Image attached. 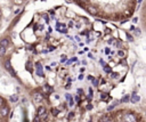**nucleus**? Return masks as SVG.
<instances>
[{"label": "nucleus", "instance_id": "nucleus-13", "mask_svg": "<svg viewBox=\"0 0 146 122\" xmlns=\"http://www.w3.org/2000/svg\"><path fill=\"white\" fill-rule=\"evenodd\" d=\"M6 55V47L0 46V56H5Z\"/></svg>", "mask_w": 146, "mask_h": 122}, {"label": "nucleus", "instance_id": "nucleus-23", "mask_svg": "<svg viewBox=\"0 0 146 122\" xmlns=\"http://www.w3.org/2000/svg\"><path fill=\"white\" fill-rule=\"evenodd\" d=\"M91 108H93V105H90V104L87 105V110H91Z\"/></svg>", "mask_w": 146, "mask_h": 122}, {"label": "nucleus", "instance_id": "nucleus-15", "mask_svg": "<svg viewBox=\"0 0 146 122\" xmlns=\"http://www.w3.org/2000/svg\"><path fill=\"white\" fill-rule=\"evenodd\" d=\"M24 1H25V0H14V4H15V5H17V6H20V5H23V4H24Z\"/></svg>", "mask_w": 146, "mask_h": 122}, {"label": "nucleus", "instance_id": "nucleus-19", "mask_svg": "<svg viewBox=\"0 0 146 122\" xmlns=\"http://www.w3.org/2000/svg\"><path fill=\"white\" fill-rule=\"evenodd\" d=\"M98 83H99V81H98L97 79H94V80H93V85L95 86V87H97V86H98Z\"/></svg>", "mask_w": 146, "mask_h": 122}, {"label": "nucleus", "instance_id": "nucleus-14", "mask_svg": "<svg viewBox=\"0 0 146 122\" xmlns=\"http://www.w3.org/2000/svg\"><path fill=\"white\" fill-rule=\"evenodd\" d=\"M107 97H108V94H106V92H103V94H100V99H102V100L107 99Z\"/></svg>", "mask_w": 146, "mask_h": 122}, {"label": "nucleus", "instance_id": "nucleus-6", "mask_svg": "<svg viewBox=\"0 0 146 122\" xmlns=\"http://www.w3.org/2000/svg\"><path fill=\"white\" fill-rule=\"evenodd\" d=\"M36 114H38V116H42V115H47V113H46V107L45 106H39L38 110H36Z\"/></svg>", "mask_w": 146, "mask_h": 122}, {"label": "nucleus", "instance_id": "nucleus-20", "mask_svg": "<svg viewBox=\"0 0 146 122\" xmlns=\"http://www.w3.org/2000/svg\"><path fill=\"white\" fill-rule=\"evenodd\" d=\"M118 104H119V103H114V104H113V105L108 106V107H107V111H111V110H112V108H113V107H114V106H116V105H118Z\"/></svg>", "mask_w": 146, "mask_h": 122}, {"label": "nucleus", "instance_id": "nucleus-3", "mask_svg": "<svg viewBox=\"0 0 146 122\" xmlns=\"http://www.w3.org/2000/svg\"><path fill=\"white\" fill-rule=\"evenodd\" d=\"M123 121L124 122H136L137 119H136V116H135V114H132V113H125V114L123 115Z\"/></svg>", "mask_w": 146, "mask_h": 122}, {"label": "nucleus", "instance_id": "nucleus-21", "mask_svg": "<svg viewBox=\"0 0 146 122\" xmlns=\"http://www.w3.org/2000/svg\"><path fill=\"white\" fill-rule=\"evenodd\" d=\"M5 103H6V101H5V99L2 98V97H0V106L5 105Z\"/></svg>", "mask_w": 146, "mask_h": 122}, {"label": "nucleus", "instance_id": "nucleus-7", "mask_svg": "<svg viewBox=\"0 0 146 122\" xmlns=\"http://www.w3.org/2000/svg\"><path fill=\"white\" fill-rule=\"evenodd\" d=\"M33 99H34V101H35V103H41V101H42V99H43V97H42V95H41V94L36 92V94H34Z\"/></svg>", "mask_w": 146, "mask_h": 122}, {"label": "nucleus", "instance_id": "nucleus-18", "mask_svg": "<svg viewBox=\"0 0 146 122\" xmlns=\"http://www.w3.org/2000/svg\"><path fill=\"white\" fill-rule=\"evenodd\" d=\"M9 99H10V101H16L18 99V97L16 96V95H14V96H10V98H9Z\"/></svg>", "mask_w": 146, "mask_h": 122}, {"label": "nucleus", "instance_id": "nucleus-2", "mask_svg": "<svg viewBox=\"0 0 146 122\" xmlns=\"http://www.w3.org/2000/svg\"><path fill=\"white\" fill-rule=\"evenodd\" d=\"M4 65H5V69L7 70L8 72H10V74L13 76H15V71L13 70V67H11V64H10V57H7L6 59H4Z\"/></svg>", "mask_w": 146, "mask_h": 122}, {"label": "nucleus", "instance_id": "nucleus-1", "mask_svg": "<svg viewBox=\"0 0 146 122\" xmlns=\"http://www.w3.org/2000/svg\"><path fill=\"white\" fill-rule=\"evenodd\" d=\"M88 14L113 21L125 22L135 10L136 0H71Z\"/></svg>", "mask_w": 146, "mask_h": 122}, {"label": "nucleus", "instance_id": "nucleus-12", "mask_svg": "<svg viewBox=\"0 0 146 122\" xmlns=\"http://www.w3.org/2000/svg\"><path fill=\"white\" fill-rule=\"evenodd\" d=\"M51 114L54 115V116H57V115L59 114V110L58 108H51Z\"/></svg>", "mask_w": 146, "mask_h": 122}, {"label": "nucleus", "instance_id": "nucleus-8", "mask_svg": "<svg viewBox=\"0 0 146 122\" xmlns=\"http://www.w3.org/2000/svg\"><path fill=\"white\" fill-rule=\"evenodd\" d=\"M0 46L2 47H8L9 46V39L8 38H2V39H0Z\"/></svg>", "mask_w": 146, "mask_h": 122}, {"label": "nucleus", "instance_id": "nucleus-16", "mask_svg": "<svg viewBox=\"0 0 146 122\" xmlns=\"http://www.w3.org/2000/svg\"><path fill=\"white\" fill-rule=\"evenodd\" d=\"M129 96H124L123 97L122 99H121V103H128V101H129Z\"/></svg>", "mask_w": 146, "mask_h": 122}, {"label": "nucleus", "instance_id": "nucleus-11", "mask_svg": "<svg viewBox=\"0 0 146 122\" xmlns=\"http://www.w3.org/2000/svg\"><path fill=\"white\" fill-rule=\"evenodd\" d=\"M66 99H68V104H70V106H73V104H74V100H73V98L71 97V95L66 94Z\"/></svg>", "mask_w": 146, "mask_h": 122}, {"label": "nucleus", "instance_id": "nucleus-22", "mask_svg": "<svg viewBox=\"0 0 146 122\" xmlns=\"http://www.w3.org/2000/svg\"><path fill=\"white\" fill-rule=\"evenodd\" d=\"M21 12H22V10H21V9H16L15 12H14V15H18Z\"/></svg>", "mask_w": 146, "mask_h": 122}, {"label": "nucleus", "instance_id": "nucleus-17", "mask_svg": "<svg viewBox=\"0 0 146 122\" xmlns=\"http://www.w3.org/2000/svg\"><path fill=\"white\" fill-rule=\"evenodd\" d=\"M111 78H113V79H118V78H119V74L116 73V72H112V73H111Z\"/></svg>", "mask_w": 146, "mask_h": 122}, {"label": "nucleus", "instance_id": "nucleus-25", "mask_svg": "<svg viewBox=\"0 0 146 122\" xmlns=\"http://www.w3.org/2000/svg\"><path fill=\"white\" fill-rule=\"evenodd\" d=\"M88 79H89V80H91V81H93V80H94V79H95V78H94L93 75H89V76H88Z\"/></svg>", "mask_w": 146, "mask_h": 122}, {"label": "nucleus", "instance_id": "nucleus-10", "mask_svg": "<svg viewBox=\"0 0 146 122\" xmlns=\"http://www.w3.org/2000/svg\"><path fill=\"white\" fill-rule=\"evenodd\" d=\"M68 59V57H67V55H65V54H63V55H61V63L62 64H65L66 63V60Z\"/></svg>", "mask_w": 146, "mask_h": 122}, {"label": "nucleus", "instance_id": "nucleus-5", "mask_svg": "<svg viewBox=\"0 0 146 122\" xmlns=\"http://www.w3.org/2000/svg\"><path fill=\"white\" fill-rule=\"evenodd\" d=\"M9 107L7 105H2V106H0V116L1 117H6L7 115L9 114Z\"/></svg>", "mask_w": 146, "mask_h": 122}, {"label": "nucleus", "instance_id": "nucleus-24", "mask_svg": "<svg viewBox=\"0 0 146 122\" xmlns=\"http://www.w3.org/2000/svg\"><path fill=\"white\" fill-rule=\"evenodd\" d=\"M79 80H83V74H80V75H79Z\"/></svg>", "mask_w": 146, "mask_h": 122}, {"label": "nucleus", "instance_id": "nucleus-9", "mask_svg": "<svg viewBox=\"0 0 146 122\" xmlns=\"http://www.w3.org/2000/svg\"><path fill=\"white\" fill-rule=\"evenodd\" d=\"M139 99H140V97L138 96L137 94H132V97H131V103H137V101H139Z\"/></svg>", "mask_w": 146, "mask_h": 122}, {"label": "nucleus", "instance_id": "nucleus-4", "mask_svg": "<svg viewBox=\"0 0 146 122\" xmlns=\"http://www.w3.org/2000/svg\"><path fill=\"white\" fill-rule=\"evenodd\" d=\"M35 71H36V75L41 76V78L45 76V73H43V66H42V64H41L40 62L35 63Z\"/></svg>", "mask_w": 146, "mask_h": 122}, {"label": "nucleus", "instance_id": "nucleus-26", "mask_svg": "<svg viewBox=\"0 0 146 122\" xmlns=\"http://www.w3.org/2000/svg\"><path fill=\"white\" fill-rule=\"evenodd\" d=\"M75 100H77V101H80V98H79V96H77V97H75Z\"/></svg>", "mask_w": 146, "mask_h": 122}]
</instances>
